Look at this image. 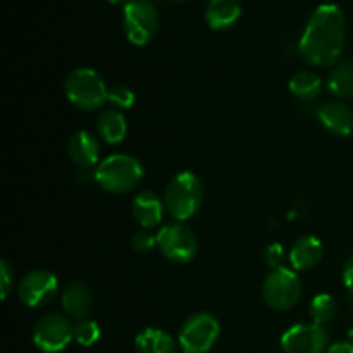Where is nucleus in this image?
Listing matches in <instances>:
<instances>
[{
  "instance_id": "nucleus-4",
  "label": "nucleus",
  "mask_w": 353,
  "mask_h": 353,
  "mask_svg": "<svg viewBox=\"0 0 353 353\" xmlns=\"http://www.w3.org/2000/svg\"><path fill=\"white\" fill-rule=\"evenodd\" d=\"M64 92L72 105L83 110L100 109L109 102V90L102 76L90 68H76L65 78Z\"/></svg>"
},
{
  "instance_id": "nucleus-10",
  "label": "nucleus",
  "mask_w": 353,
  "mask_h": 353,
  "mask_svg": "<svg viewBox=\"0 0 353 353\" xmlns=\"http://www.w3.org/2000/svg\"><path fill=\"white\" fill-rule=\"evenodd\" d=\"M327 341V331L319 324H295L281 336V348L285 353H326Z\"/></svg>"
},
{
  "instance_id": "nucleus-27",
  "label": "nucleus",
  "mask_w": 353,
  "mask_h": 353,
  "mask_svg": "<svg viewBox=\"0 0 353 353\" xmlns=\"http://www.w3.org/2000/svg\"><path fill=\"white\" fill-rule=\"evenodd\" d=\"M0 283H2V299L6 300L14 285V269L7 261L0 262Z\"/></svg>"
},
{
  "instance_id": "nucleus-22",
  "label": "nucleus",
  "mask_w": 353,
  "mask_h": 353,
  "mask_svg": "<svg viewBox=\"0 0 353 353\" xmlns=\"http://www.w3.org/2000/svg\"><path fill=\"white\" fill-rule=\"evenodd\" d=\"M309 312L310 317H312V323L323 326V324L333 321L334 316H336V302H334L333 296L327 295V293H321V295L314 296L312 299Z\"/></svg>"
},
{
  "instance_id": "nucleus-17",
  "label": "nucleus",
  "mask_w": 353,
  "mask_h": 353,
  "mask_svg": "<svg viewBox=\"0 0 353 353\" xmlns=\"http://www.w3.org/2000/svg\"><path fill=\"white\" fill-rule=\"evenodd\" d=\"M241 16L240 0H209L205 19L212 30H228Z\"/></svg>"
},
{
  "instance_id": "nucleus-15",
  "label": "nucleus",
  "mask_w": 353,
  "mask_h": 353,
  "mask_svg": "<svg viewBox=\"0 0 353 353\" xmlns=\"http://www.w3.org/2000/svg\"><path fill=\"white\" fill-rule=\"evenodd\" d=\"M324 255L321 240L316 236H302L293 243L290 252V264L299 271H309L316 268Z\"/></svg>"
},
{
  "instance_id": "nucleus-20",
  "label": "nucleus",
  "mask_w": 353,
  "mask_h": 353,
  "mask_svg": "<svg viewBox=\"0 0 353 353\" xmlns=\"http://www.w3.org/2000/svg\"><path fill=\"white\" fill-rule=\"evenodd\" d=\"M288 88L296 99L300 100H314L321 95L323 81L312 71H299L292 76L288 83Z\"/></svg>"
},
{
  "instance_id": "nucleus-28",
  "label": "nucleus",
  "mask_w": 353,
  "mask_h": 353,
  "mask_svg": "<svg viewBox=\"0 0 353 353\" xmlns=\"http://www.w3.org/2000/svg\"><path fill=\"white\" fill-rule=\"evenodd\" d=\"M343 283L348 292L353 293V255H350V259H348L343 268Z\"/></svg>"
},
{
  "instance_id": "nucleus-16",
  "label": "nucleus",
  "mask_w": 353,
  "mask_h": 353,
  "mask_svg": "<svg viewBox=\"0 0 353 353\" xmlns=\"http://www.w3.org/2000/svg\"><path fill=\"white\" fill-rule=\"evenodd\" d=\"M62 307L71 319H88L92 310V293L85 283L74 281L62 293Z\"/></svg>"
},
{
  "instance_id": "nucleus-26",
  "label": "nucleus",
  "mask_w": 353,
  "mask_h": 353,
  "mask_svg": "<svg viewBox=\"0 0 353 353\" xmlns=\"http://www.w3.org/2000/svg\"><path fill=\"white\" fill-rule=\"evenodd\" d=\"M264 259L265 264L274 271V269H281L283 262H285V248L279 243H271L264 250Z\"/></svg>"
},
{
  "instance_id": "nucleus-3",
  "label": "nucleus",
  "mask_w": 353,
  "mask_h": 353,
  "mask_svg": "<svg viewBox=\"0 0 353 353\" xmlns=\"http://www.w3.org/2000/svg\"><path fill=\"white\" fill-rule=\"evenodd\" d=\"M145 171L141 162L133 155L116 154L103 159L95 171V181L109 193H128L138 186Z\"/></svg>"
},
{
  "instance_id": "nucleus-11",
  "label": "nucleus",
  "mask_w": 353,
  "mask_h": 353,
  "mask_svg": "<svg viewBox=\"0 0 353 353\" xmlns=\"http://www.w3.org/2000/svg\"><path fill=\"white\" fill-rule=\"evenodd\" d=\"M59 288V279L47 269H37L21 279L17 286L19 300L26 307H41L50 302Z\"/></svg>"
},
{
  "instance_id": "nucleus-18",
  "label": "nucleus",
  "mask_w": 353,
  "mask_h": 353,
  "mask_svg": "<svg viewBox=\"0 0 353 353\" xmlns=\"http://www.w3.org/2000/svg\"><path fill=\"white\" fill-rule=\"evenodd\" d=\"M97 131L110 145H117L126 138L128 123L123 112L116 109H105L99 114Z\"/></svg>"
},
{
  "instance_id": "nucleus-13",
  "label": "nucleus",
  "mask_w": 353,
  "mask_h": 353,
  "mask_svg": "<svg viewBox=\"0 0 353 353\" xmlns=\"http://www.w3.org/2000/svg\"><path fill=\"white\" fill-rule=\"evenodd\" d=\"M68 152L71 161L74 162L78 168L88 169V168H93V165L99 162L100 145L92 133L81 130V131H76V133L71 137V140H69V145H68Z\"/></svg>"
},
{
  "instance_id": "nucleus-5",
  "label": "nucleus",
  "mask_w": 353,
  "mask_h": 353,
  "mask_svg": "<svg viewBox=\"0 0 353 353\" xmlns=\"http://www.w3.org/2000/svg\"><path fill=\"white\" fill-rule=\"evenodd\" d=\"M123 24L128 40L143 47L157 33L159 12L150 0H128L123 7Z\"/></svg>"
},
{
  "instance_id": "nucleus-9",
  "label": "nucleus",
  "mask_w": 353,
  "mask_h": 353,
  "mask_svg": "<svg viewBox=\"0 0 353 353\" xmlns=\"http://www.w3.org/2000/svg\"><path fill=\"white\" fill-rule=\"evenodd\" d=\"M74 340V326L69 317L47 314L33 327V343L43 353H59Z\"/></svg>"
},
{
  "instance_id": "nucleus-30",
  "label": "nucleus",
  "mask_w": 353,
  "mask_h": 353,
  "mask_svg": "<svg viewBox=\"0 0 353 353\" xmlns=\"http://www.w3.org/2000/svg\"><path fill=\"white\" fill-rule=\"evenodd\" d=\"M107 2H110V3H119V2H123V0H107Z\"/></svg>"
},
{
  "instance_id": "nucleus-14",
  "label": "nucleus",
  "mask_w": 353,
  "mask_h": 353,
  "mask_svg": "<svg viewBox=\"0 0 353 353\" xmlns=\"http://www.w3.org/2000/svg\"><path fill=\"white\" fill-rule=\"evenodd\" d=\"M133 216L137 223L147 230L159 226L164 217V202L150 190L140 192L133 199Z\"/></svg>"
},
{
  "instance_id": "nucleus-19",
  "label": "nucleus",
  "mask_w": 353,
  "mask_h": 353,
  "mask_svg": "<svg viewBox=\"0 0 353 353\" xmlns=\"http://www.w3.org/2000/svg\"><path fill=\"white\" fill-rule=\"evenodd\" d=\"M138 353H176V341L165 331L147 327L134 338Z\"/></svg>"
},
{
  "instance_id": "nucleus-6",
  "label": "nucleus",
  "mask_w": 353,
  "mask_h": 353,
  "mask_svg": "<svg viewBox=\"0 0 353 353\" xmlns=\"http://www.w3.org/2000/svg\"><path fill=\"white\" fill-rule=\"evenodd\" d=\"M262 296L271 309L290 310L299 303L302 296V281L299 274L290 269H274L265 276Z\"/></svg>"
},
{
  "instance_id": "nucleus-24",
  "label": "nucleus",
  "mask_w": 353,
  "mask_h": 353,
  "mask_svg": "<svg viewBox=\"0 0 353 353\" xmlns=\"http://www.w3.org/2000/svg\"><path fill=\"white\" fill-rule=\"evenodd\" d=\"M109 102L119 109H130L134 103V92L126 85H114L109 90Z\"/></svg>"
},
{
  "instance_id": "nucleus-8",
  "label": "nucleus",
  "mask_w": 353,
  "mask_h": 353,
  "mask_svg": "<svg viewBox=\"0 0 353 353\" xmlns=\"http://www.w3.org/2000/svg\"><path fill=\"white\" fill-rule=\"evenodd\" d=\"M157 247L162 255L176 264H186L199 250V240L192 228L183 223L165 224L157 233Z\"/></svg>"
},
{
  "instance_id": "nucleus-1",
  "label": "nucleus",
  "mask_w": 353,
  "mask_h": 353,
  "mask_svg": "<svg viewBox=\"0 0 353 353\" xmlns=\"http://www.w3.org/2000/svg\"><path fill=\"white\" fill-rule=\"evenodd\" d=\"M345 14L336 3H323L309 17L299 50L309 64L330 68L340 61L345 48Z\"/></svg>"
},
{
  "instance_id": "nucleus-31",
  "label": "nucleus",
  "mask_w": 353,
  "mask_h": 353,
  "mask_svg": "<svg viewBox=\"0 0 353 353\" xmlns=\"http://www.w3.org/2000/svg\"><path fill=\"white\" fill-rule=\"evenodd\" d=\"M176 2H185V0H176Z\"/></svg>"
},
{
  "instance_id": "nucleus-2",
  "label": "nucleus",
  "mask_w": 353,
  "mask_h": 353,
  "mask_svg": "<svg viewBox=\"0 0 353 353\" xmlns=\"http://www.w3.org/2000/svg\"><path fill=\"white\" fill-rule=\"evenodd\" d=\"M203 203V185L193 172H178L168 183L164 192V205L169 216L178 223L195 216Z\"/></svg>"
},
{
  "instance_id": "nucleus-23",
  "label": "nucleus",
  "mask_w": 353,
  "mask_h": 353,
  "mask_svg": "<svg viewBox=\"0 0 353 353\" xmlns=\"http://www.w3.org/2000/svg\"><path fill=\"white\" fill-rule=\"evenodd\" d=\"M74 340L81 347H92L100 340V326L92 319H83L74 324Z\"/></svg>"
},
{
  "instance_id": "nucleus-21",
  "label": "nucleus",
  "mask_w": 353,
  "mask_h": 353,
  "mask_svg": "<svg viewBox=\"0 0 353 353\" xmlns=\"http://www.w3.org/2000/svg\"><path fill=\"white\" fill-rule=\"evenodd\" d=\"M327 88L336 97L352 99L353 97V59L338 64L327 78Z\"/></svg>"
},
{
  "instance_id": "nucleus-7",
  "label": "nucleus",
  "mask_w": 353,
  "mask_h": 353,
  "mask_svg": "<svg viewBox=\"0 0 353 353\" xmlns=\"http://www.w3.org/2000/svg\"><path fill=\"white\" fill-rule=\"evenodd\" d=\"M221 326L212 314H192L179 330V347L185 353H207L216 345Z\"/></svg>"
},
{
  "instance_id": "nucleus-25",
  "label": "nucleus",
  "mask_w": 353,
  "mask_h": 353,
  "mask_svg": "<svg viewBox=\"0 0 353 353\" xmlns=\"http://www.w3.org/2000/svg\"><path fill=\"white\" fill-rule=\"evenodd\" d=\"M155 245H157V236H154L148 231H140V233L133 234V238H131V247H133V250L140 252V254L150 252Z\"/></svg>"
},
{
  "instance_id": "nucleus-29",
  "label": "nucleus",
  "mask_w": 353,
  "mask_h": 353,
  "mask_svg": "<svg viewBox=\"0 0 353 353\" xmlns=\"http://www.w3.org/2000/svg\"><path fill=\"white\" fill-rule=\"evenodd\" d=\"M326 353H353V343H350V341H338V343L331 345Z\"/></svg>"
},
{
  "instance_id": "nucleus-12",
  "label": "nucleus",
  "mask_w": 353,
  "mask_h": 353,
  "mask_svg": "<svg viewBox=\"0 0 353 353\" xmlns=\"http://www.w3.org/2000/svg\"><path fill=\"white\" fill-rule=\"evenodd\" d=\"M317 117L327 131L338 137H350L353 133V112L345 103L336 100L326 102L317 110Z\"/></svg>"
}]
</instances>
